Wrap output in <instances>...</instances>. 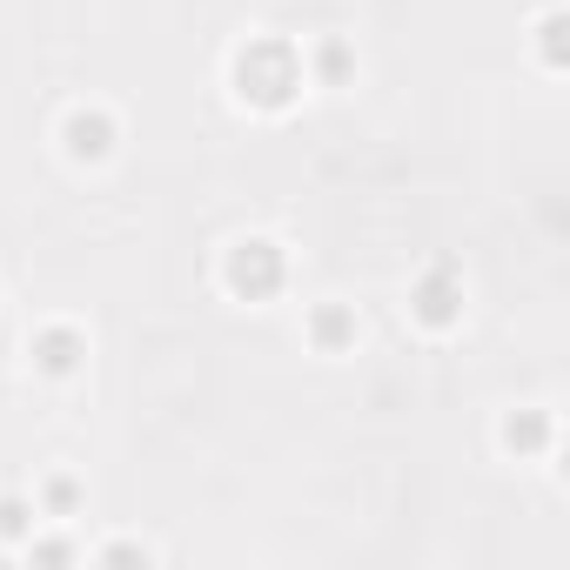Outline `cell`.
Here are the masks:
<instances>
[{
	"instance_id": "1",
	"label": "cell",
	"mask_w": 570,
	"mask_h": 570,
	"mask_svg": "<svg viewBox=\"0 0 570 570\" xmlns=\"http://www.w3.org/2000/svg\"><path fill=\"white\" fill-rule=\"evenodd\" d=\"M235 81H242V95H248V101L282 108V101H289V95L303 88V61H296L289 48H275V41H255V48H242Z\"/></svg>"
},
{
	"instance_id": "2",
	"label": "cell",
	"mask_w": 570,
	"mask_h": 570,
	"mask_svg": "<svg viewBox=\"0 0 570 570\" xmlns=\"http://www.w3.org/2000/svg\"><path fill=\"white\" fill-rule=\"evenodd\" d=\"M275 282H282V255H275V242H242L235 255H228V289L235 296H268L275 289Z\"/></svg>"
},
{
	"instance_id": "3",
	"label": "cell",
	"mask_w": 570,
	"mask_h": 570,
	"mask_svg": "<svg viewBox=\"0 0 570 570\" xmlns=\"http://www.w3.org/2000/svg\"><path fill=\"white\" fill-rule=\"evenodd\" d=\"M410 303H416V316H423V323H450L463 296H456V282H450V275H423Z\"/></svg>"
},
{
	"instance_id": "4",
	"label": "cell",
	"mask_w": 570,
	"mask_h": 570,
	"mask_svg": "<svg viewBox=\"0 0 570 570\" xmlns=\"http://www.w3.org/2000/svg\"><path fill=\"white\" fill-rule=\"evenodd\" d=\"M68 148L81 155V161H95V155H108V141H115V128H108V115H68Z\"/></svg>"
},
{
	"instance_id": "5",
	"label": "cell",
	"mask_w": 570,
	"mask_h": 570,
	"mask_svg": "<svg viewBox=\"0 0 570 570\" xmlns=\"http://www.w3.org/2000/svg\"><path fill=\"white\" fill-rule=\"evenodd\" d=\"M35 363H41L48 376H68V370L81 363V343H75V330H48V336H35Z\"/></svg>"
},
{
	"instance_id": "6",
	"label": "cell",
	"mask_w": 570,
	"mask_h": 570,
	"mask_svg": "<svg viewBox=\"0 0 570 570\" xmlns=\"http://www.w3.org/2000/svg\"><path fill=\"white\" fill-rule=\"evenodd\" d=\"M343 336H350V316L343 309H323L316 316V343H343Z\"/></svg>"
},
{
	"instance_id": "7",
	"label": "cell",
	"mask_w": 570,
	"mask_h": 570,
	"mask_svg": "<svg viewBox=\"0 0 570 570\" xmlns=\"http://www.w3.org/2000/svg\"><path fill=\"white\" fill-rule=\"evenodd\" d=\"M21 523H28V503H14V497H8V503H0V537H14Z\"/></svg>"
},
{
	"instance_id": "8",
	"label": "cell",
	"mask_w": 570,
	"mask_h": 570,
	"mask_svg": "<svg viewBox=\"0 0 570 570\" xmlns=\"http://www.w3.org/2000/svg\"><path fill=\"white\" fill-rule=\"evenodd\" d=\"M510 443H523V450H537L543 443V423L530 416V423H510Z\"/></svg>"
}]
</instances>
